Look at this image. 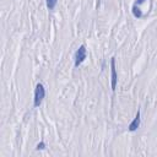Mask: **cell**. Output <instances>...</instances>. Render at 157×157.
Wrapping results in <instances>:
<instances>
[{"label":"cell","instance_id":"1","mask_svg":"<svg viewBox=\"0 0 157 157\" xmlns=\"http://www.w3.org/2000/svg\"><path fill=\"white\" fill-rule=\"evenodd\" d=\"M45 96V88L42 83H37L36 90H34V99H33V105L34 107H39L43 98Z\"/></svg>","mask_w":157,"mask_h":157},{"label":"cell","instance_id":"2","mask_svg":"<svg viewBox=\"0 0 157 157\" xmlns=\"http://www.w3.org/2000/svg\"><path fill=\"white\" fill-rule=\"evenodd\" d=\"M87 56V52H86V47L85 45H80L78 49L75 53V66L77 67L78 65H81L83 63V60Z\"/></svg>","mask_w":157,"mask_h":157},{"label":"cell","instance_id":"3","mask_svg":"<svg viewBox=\"0 0 157 157\" xmlns=\"http://www.w3.org/2000/svg\"><path fill=\"white\" fill-rule=\"evenodd\" d=\"M110 74H112V91H115L117 81H118V76H117V70H115V59H114V58H112V60H110Z\"/></svg>","mask_w":157,"mask_h":157},{"label":"cell","instance_id":"4","mask_svg":"<svg viewBox=\"0 0 157 157\" xmlns=\"http://www.w3.org/2000/svg\"><path fill=\"white\" fill-rule=\"evenodd\" d=\"M139 126H140V112H137L136 117H135L134 120L130 123V125H129V130H130V131H135Z\"/></svg>","mask_w":157,"mask_h":157},{"label":"cell","instance_id":"5","mask_svg":"<svg viewBox=\"0 0 157 157\" xmlns=\"http://www.w3.org/2000/svg\"><path fill=\"white\" fill-rule=\"evenodd\" d=\"M132 13H134V16L137 17V18H140V17L142 16L141 10L139 9V6H135V5H134V7H132Z\"/></svg>","mask_w":157,"mask_h":157},{"label":"cell","instance_id":"6","mask_svg":"<svg viewBox=\"0 0 157 157\" xmlns=\"http://www.w3.org/2000/svg\"><path fill=\"white\" fill-rule=\"evenodd\" d=\"M45 1H47V6H48L49 10H53L55 7L56 2H58V0H45Z\"/></svg>","mask_w":157,"mask_h":157},{"label":"cell","instance_id":"7","mask_svg":"<svg viewBox=\"0 0 157 157\" xmlns=\"http://www.w3.org/2000/svg\"><path fill=\"white\" fill-rule=\"evenodd\" d=\"M44 147H45V144H44L43 141H42V142H39V144L37 145V150H43Z\"/></svg>","mask_w":157,"mask_h":157},{"label":"cell","instance_id":"8","mask_svg":"<svg viewBox=\"0 0 157 157\" xmlns=\"http://www.w3.org/2000/svg\"><path fill=\"white\" fill-rule=\"evenodd\" d=\"M144 1H145V0H137V1H136V4H135V6H140Z\"/></svg>","mask_w":157,"mask_h":157}]
</instances>
